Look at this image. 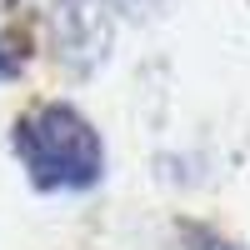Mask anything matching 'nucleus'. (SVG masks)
Listing matches in <instances>:
<instances>
[{"mask_svg": "<svg viewBox=\"0 0 250 250\" xmlns=\"http://www.w3.org/2000/svg\"><path fill=\"white\" fill-rule=\"evenodd\" d=\"M20 160L40 190H85L100 175V140L70 105H40L20 120Z\"/></svg>", "mask_w": 250, "mask_h": 250, "instance_id": "obj_1", "label": "nucleus"}, {"mask_svg": "<svg viewBox=\"0 0 250 250\" xmlns=\"http://www.w3.org/2000/svg\"><path fill=\"white\" fill-rule=\"evenodd\" d=\"M15 75V55H5V45H0V80Z\"/></svg>", "mask_w": 250, "mask_h": 250, "instance_id": "obj_2", "label": "nucleus"}, {"mask_svg": "<svg viewBox=\"0 0 250 250\" xmlns=\"http://www.w3.org/2000/svg\"><path fill=\"white\" fill-rule=\"evenodd\" d=\"M200 250H230L225 240H200Z\"/></svg>", "mask_w": 250, "mask_h": 250, "instance_id": "obj_3", "label": "nucleus"}]
</instances>
